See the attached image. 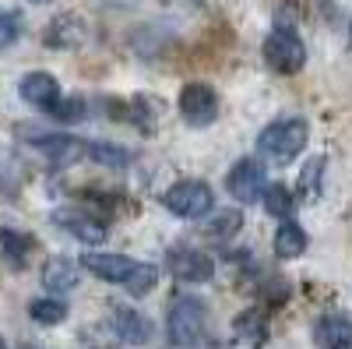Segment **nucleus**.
<instances>
[{"label": "nucleus", "mask_w": 352, "mask_h": 349, "mask_svg": "<svg viewBox=\"0 0 352 349\" xmlns=\"http://www.w3.org/2000/svg\"><path fill=\"white\" fill-rule=\"evenodd\" d=\"M36 240L28 233H18V229H0V251H4L14 265H25V257L32 254Z\"/></svg>", "instance_id": "20"}, {"label": "nucleus", "mask_w": 352, "mask_h": 349, "mask_svg": "<svg viewBox=\"0 0 352 349\" xmlns=\"http://www.w3.org/2000/svg\"><path fill=\"white\" fill-rule=\"evenodd\" d=\"M261 201H264V209H268V215H275V219L292 215V194H289L285 184H268L264 194H261Z\"/></svg>", "instance_id": "22"}, {"label": "nucleus", "mask_w": 352, "mask_h": 349, "mask_svg": "<svg viewBox=\"0 0 352 349\" xmlns=\"http://www.w3.org/2000/svg\"><path fill=\"white\" fill-rule=\"evenodd\" d=\"M88 159L99 166H109V169H127L134 152L124 149V145H113V141H88Z\"/></svg>", "instance_id": "17"}, {"label": "nucleus", "mask_w": 352, "mask_h": 349, "mask_svg": "<svg viewBox=\"0 0 352 349\" xmlns=\"http://www.w3.org/2000/svg\"><path fill=\"white\" fill-rule=\"evenodd\" d=\"M307 138H310V127L303 116H285V120H275L261 131L257 152L268 156L272 162H292L307 149Z\"/></svg>", "instance_id": "2"}, {"label": "nucleus", "mask_w": 352, "mask_h": 349, "mask_svg": "<svg viewBox=\"0 0 352 349\" xmlns=\"http://www.w3.org/2000/svg\"><path fill=\"white\" fill-rule=\"evenodd\" d=\"M303 251H307V233L292 219H282V226L275 233V254L289 261V257H300Z\"/></svg>", "instance_id": "18"}, {"label": "nucleus", "mask_w": 352, "mask_h": 349, "mask_svg": "<svg viewBox=\"0 0 352 349\" xmlns=\"http://www.w3.org/2000/svg\"><path fill=\"white\" fill-rule=\"evenodd\" d=\"M46 113L53 116L56 124H81L85 116H88V103L78 99V96H71V99H56Z\"/></svg>", "instance_id": "23"}, {"label": "nucleus", "mask_w": 352, "mask_h": 349, "mask_svg": "<svg viewBox=\"0 0 352 349\" xmlns=\"http://www.w3.org/2000/svg\"><path fill=\"white\" fill-rule=\"evenodd\" d=\"M232 335H236L243 346L250 349H261L268 342V314L257 310V307H247L236 314V321H232Z\"/></svg>", "instance_id": "14"}, {"label": "nucleus", "mask_w": 352, "mask_h": 349, "mask_svg": "<svg viewBox=\"0 0 352 349\" xmlns=\"http://www.w3.org/2000/svg\"><path fill=\"white\" fill-rule=\"evenodd\" d=\"M349 36H352V25H349Z\"/></svg>", "instance_id": "29"}, {"label": "nucleus", "mask_w": 352, "mask_h": 349, "mask_svg": "<svg viewBox=\"0 0 352 349\" xmlns=\"http://www.w3.org/2000/svg\"><path fill=\"white\" fill-rule=\"evenodd\" d=\"M204 325H208V310H204L201 300L194 297H173L169 310H166V332L173 346H197L204 335Z\"/></svg>", "instance_id": "3"}, {"label": "nucleus", "mask_w": 352, "mask_h": 349, "mask_svg": "<svg viewBox=\"0 0 352 349\" xmlns=\"http://www.w3.org/2000/svg\"><path fill=\"white\" fill-rule=\"evenodd\" d=\"M18 96L36 106V109H50L56 99H60V81L46 71H28L21 81H18Z\"/></svg>", "instance_id": "11"}, {"label": "nucleus", "mask_w": 352, "mask_h": 349, "mask_svg": "<svg viewBox=\"0 0 352 349\" xmlns=\"http://www.w3.org/2000/svg\"><path fill=\"white\" fill-rule=\"evenodd\" d=\"M166 265L176 279L184 282H212L215 275V261L208 254H201L194 247H180V251H169L166 254Z\"/></svg>", "instance_id": "8"}, {"label": "nucleus", "mask_w": 352, "mask_h": 349, "mask_svg": "<svg viewBox=\"0 0 352 349\" xmlns=\"http://www.w3.org/2000/svg\"><path fill=\"white\" fill-rule=\"evenodd\" d=\"M56 226H64L71 237H78L81 244H106V226L96 222V219H88V215H78V212H56L53 215Z\"/></svg>", "instance_id": "16"}, {"label": "nucleus", "mask_w": 352, "mask_h": 349, "mask_svg": "<svg viewBox=\"0 0 352 349\" xmlns=\"http://www.w3.org/2000/svg\"><path fill=\"white\" fill-rule=\"evenodd\" d=\"M176 106H180L184 120L194 124V127H204V124H212L215 116H219V96H215L212 85H204V81L184 85V92H180V99H176Z\"/></svg>", "instance_id": "6"}, {"label": "nucleus", "mask_w": 352, "mask_h": 349, "mask_svg": "<svg viewBox=\"0 0 352 349\" xmlns=\"http://www.w3.org/2000/svg\"><path fill=\"white\" fill-rule=\"evenodd\" d=\"M162 205L173 215H180V219H201V215L212 212L215 194H212V187L204 180H180V184H173L162 194Z\"/></svg>", "instance_id": "4"}, {"label": "nucleus", "mask_w": 352, "mask_h": 349, "mask_svg": "<svg viewBox=\"0 0 352 349\" xmlns=\"http://www.w3.org/2000/svg\"><path fill=\"white\" fill-rule=\"evenodd\" d=\"M226 184H229V194L236 198L240 205H254L264 194V187H268V173H264V162H257V159H240L229 169Z\"/></svg>", "instance_id": "7"}, {"label": "nucleus", "mask_w": 352, "mask_h": 349, "mask_svg": "<svg viewBox=\"0 0 352 349\" xmlns=\"http://www.w3.org/2000/svg\"><path fill=\"white\" fill-rule=\"evenodd\" d=\"M324 166H328V162H324V156H314V159L303 166V173H300V184H296L303 201H314V198L320 194V180H324Z\"/></svg>", "instance_id": "21"}, {"label": "nucleus", "mask_w": 352, "mask_h": 349, "mask_svg": "<svg viewBox=\"0 0 352 349\" xmlns=\"http://www.w3.org/2000/svg\"><path fill=\"white\" fill-rule=\"evenodd\" d=\"M28 314H32V321H39V325H60L67 317V304L60 297H39V300L28 304Z\"/></svg>", "instance_id": "19"}, {"label": "nucleus", "mask_w": 352, "mask_h": 349, "mask_svg": "<svg viewBox=\"0 0 352 349\" xmlns=\"http://www.w3.org/2000/svg\"><path fill=\"white\" fill-rule=\"evenodd\" d=\"M88 39V25L78 14H56L46 28H43V43L50 50H78Z\"/></svg>", "instance_id": "10"}, {"label": "nucleus", "mask_w": 352, "mask_h": 349, "mask_svg": "<svg viewBox=\"0 0 352 349\" xmlns=\"http://www.w3.org/2000/svg\"><path fill=\"white\" fill-rule=\"evenodd\" d=\"M109 325H113V335L127 342V346H144L152 342V321L144 317L141 310H131V307H120L109 314Z\"/></svg>", "instance_id": "13"}, {"label": "nucleus", "mask_w": 352, "mask_h": 349, "mask_svg": "<svg viewBox=\"0 0 352 349\" xmlns=\"http://www.w3.org/2000/svg\"><path fill=\"white\" fill-rule=\"evenodd\" d=\"M0 349H8V342H4V339H0Z\"/></svg>", "instance_id": "27"}, {"label": "nucleus", "mask_w": 352, "mask_h": 349, "mask_svg": "<svg viewBox=\"0 0 352 349\" xmlns=\"http://www.w3.org/2000/svg\"><path fill=\"white\" fill-rule=\"evenodd\" d=\"M102 4H113V8H134L138 0H102Z\"/></svg>", "instance_id": "26"}, {"label": "nucleus", "mask_w": 352, "mask_h": 349, "mask_svg": "<svg viewBox=\"0 0 352 349\" xmlns=\"http://www.w3.org/2000/svg\"><path fill=\"white\" fill-rule=\"evenodd\" d=\"M78 268L92 272L96 279L102 282H116L124 286L127 293L134 297H144L152 293L155 282H159V268L152 265V261H138V257H127V254H99V251H85Z\"/></svg>", "instance_id": "1"}, {"label": "nucleus", "mask_w": 352, "mask_h": 349, "mask_svg": "<svg viewBox=\"0 0 352 349\" xmlns=\"http://www.w3.org/2000/svg\"><path fill=\"white\" fill-rule=\"evenodd\" d=\"M240 226H243L240 212H226V215H219V219H215L212 233H215V237H232V233H236Z\"/></svg>", "instance_id": "25"}, {"label": "nucleus", "mask_w": 352, "mask_h": 349, "mask_svg": "<svg viewBox=\"0 0 352 349\" xmlns=\"http://www.w3.org/2000/svg\"><path fill=\"white\" fill-rule=\"evenodd\" d=\"M21 36V18L14 11H0V50H8Z\"/></svg>", "instance_id": "24"}, {"label": "nucleus", "mask_w": 352, "mask_h": 349, "mask_svg": "<svg viewBox=\"0 0 352 349\" xmlns=\"http://www.w3.org/2000/svg\"><path fill=\"white\" fill-rule=\"evenodd\" d=\"M36 4H46V0H36Z\"/></svg>", "instance_id": "28"}, {"label": "nucleus", "mask_w": 352, "mask_h": 349, "mask_svg": "<svg viewBox=\"0 0 352 349\" xmlns=\"http://www.w3.org/2000/svg\"><path fill=\"white\" fill-rule=\"evenodd\" d=\"M78 261L64 257V254H53L46 257V265H43V286L50 289V293H67V289L78 286Z\"/></svg>", "instance_id": "15"}, {"label": "nucleus", "mask_w": 352, "mask_h": 349, "mask_svg": "<svg viewBox=\"0 0 352 349\" xmlns=\"http://www.w3.org/2000/svg\"><path fill=\"white\" fill-rule=\"evenodd\" d=\"M314 342L320 349H349L352 346V317L342 314V310H331L324 317H317Z\"/></svg>", "instance_id": "12"}, {"label": "nucleus", "mask_w": 352, "mask_h": 349, "mask_svg": "<svg viewBox=\"0 0 352 349\" xmlns=\"http://www.w3.org/2000/svg\"><path fill=\"white\" fill-rule=\"evenodd\" d=\"M264 61H268V67L278 71V74H300L303 64H307V46L292 28H275V32L264 39Z\"/></svg>", "instance_id": "5"}, {"label": "nucleus", "mask_w": 352, "mask_h": 349, "mask_svg": "<svg viewBox=\"0 0 352 349\" xmlns=\"http://www.w3.org/2000/svg\"><path fill=\"white\" fill-rule=\"evenodd\" d=\"M32 145L50 159V166H71L78 159H88V141L74 134H39L32 138Z\"/></svg>", "instance_id": "9"}]
</instances>
